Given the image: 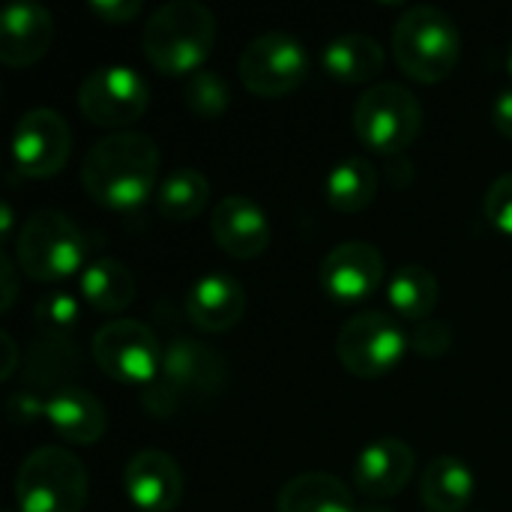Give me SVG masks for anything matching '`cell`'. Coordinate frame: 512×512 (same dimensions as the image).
Here are the masks:
<instances>
[{
    "mask_svg": "<svg viewBox=\"0 0 512 512\" xmlns=\"http://www.w3.org/2000/svg\"><path fill=\"white\" fill-rule=\"evenodd\" d=\"M159 147L144 132H111L81 162V186L105 210L132 213L159 189Z\"/></svg>",
    "mask_w": 512,
    "mask_h": 512,
    "instance_id": "6da1fadb",
    "label": "cell"
},
{
    "mask_svg": "<svg viewBox=\"0 0 512 512\" xmlns=\"http://www.w3.org/2000/svg\"><path fill=\"white\" fill-rule=\"evenodd\" d=\"M228 387V363L222 351L198 339H174L165 354L159 375L144 387L141 405L153 417H177L189 408H204Z\"/></svg>",
    "mask_w": 512,
    "mask_h": 512,
    "instance_id": "7a4b0ae2",
    "label": "cell"
},
{
    "mask_svg": "<svg viewBox=\"0 0 512 512\" xmlns=\"http://www.w3.org/2000/svg\"><path fill=\"white\" fill-rule=\"evenodd\" d=\"M216 45V15L198 0H171L159 6L144 30L141 51L162 75H195Z\"/></svg>",
    "mask_w": 512,
    "mask_h": 512,
    "instance_id": "3957f363",
    "label": "cell"
},
{
    "mask_svg": "<svg viewBox=\"0 0 512 512\" xmlns=\"http://www.w3.org/2000/svg\"><path fill=\"white\" fill-rule=\"evenodd\" d=\"M393 54L399 69L420 81H447L462 57V36L456 21L432 3H420L402 12L393 27Z\"/></svg>",
    "mask_w": 512,
    "mask_h": 512,
    "instance_id": "277c9868",
    "label": "cell"
},
{
    "mask_svg": "<svg viewBox=\"0 0 512 512\" xmlns=\"http://www.w3.org/2000/svg\"><path fill=\"white\" fill-rule=\"evenodd\" d=\"M81 228L60 210L30 213L15 234V264L36 282H63L84 267Z\"/></svg>",
    "mask_w": 512,
    "mask_h": 512,
    "instance_id": "5b68a950",
    "label": "cell"
},
{
    "mask_svg": "<svg viewBox=\"0 0 512 512\" xmlns=\"http://www.w3.org/2000/svg\"><path fill=\"white\" fill-rule=\"evenodd\" d=\"M87 495V468L63 447H39L18 465L15 507L21 512H81Z\"/></svg>",
    "mask_w": 512,
    "mask_h": 512,
    "instance_id": "8992f818",
    "label": "cell"
},
{
    "mask_svg": "<svg viewBox=\"0 0 512 512\" xmlns=\"http://www.w3.org/2000/svg\"><path fill=\"white\" fill-rule=\"evenodd\" d=\"M423 129V105L420 99L396 84L378 81L363 90L354 105V135L360 144L378 156L405 153Z\"/></svg>",
    "mask_w": 512,
    "mask_h": 512,
    "instance_id": "52a82bcc",
    "label": "cell"
},
{
    "mask_svg": "<svg viewBox=\"0 0 512 512\" xmlns=\"http://www.w3.org/2000/svg\"><path fill=\"white\" fill-rule=\"evenodd\" d=\"M411 342L402 324L387 312H360L336 336V357L345 372L363 381L384 378L408 354Z\"/></svg>",
    "mask_w": 512,
    "mask_h": 512,
    "instance_id": "ba28073f",
    "label": "cell"
},
{
    "mask_svg": "<svg viewBox=\"0 0 512 512\" xmlns=\"http://www.w3.org/2000/svg\"><path fill=\"white\" fill-rule=\"evenodd\" d=\"M237 72L243 87L261 99H282L294 93L309 75V51L306 45L282 30H270L255 36L237 60Z\"/></svg>",
    "mask_w": 512,
    "mask_h": 512,
    "instance_id": "9c48e42d",
    "label": "cell"
},
{
    "mask_svg": "<svg viewBox=\"0 0 512 512\" xmlns=\"http://www.w3.org/2000/svg\"><path fill=\"white\" fill-rule=\"evenodd\" d=\"M96 366L117 384L129 387H147L159 375L165 348L159 345L156 333L135 321V318H117L96 330L90 342Z\"/></svg>",
    "mask_w": 512,
    "mask_h": 512,
    "instance_id": "30bf717a",
    "label": "cell"
},
{
    "mask_svg": "<svg viewBox=\"0 0 512 512\" xmlns=\"http://www.w3.org/2000/svg\"><path fill=\"white\" fill-rule=\"evenodd\" d=\"M78 108L93 126L126 132L150 108V84L132 66H99L81 81Z\"/></svg>",
    "mask_w": 512,
    "mask_h": 512,
    "instance_id": "8fae6325",
    "label": "cell"
},
{
    "mask_svg": "<svg viewBox=\"0 0 512 512\" xmlns=\"http://www.w3.org/2000/svg\"><path fill=\"white\" fill-rule=\"evenodd\" d=\"M72 156V129L54 108H30L12 132V162L21 177L45 180L66 168Z\"/></svg>",
    "mask_w": 512,
    "mask_h": 512,
    "instance_id": "7c38bea8",
    "label": "cell"
},
{
    "mask_svg": "<svg viewBox=\"0 0 512 512\" xmlns=\"http://www.w3.org/2000/svg\"><path fill=\"white\" fill-rule=\"evenodd\" d=\"M384 255L366 240H348L330 249L321 261V288L336 303H360L384 282Z\"/></svg>",
    "mask_w": 512,
    "mask_h": 512,
    "instance_id": "4fadbf2b",
    "label": "cell"
},
{
    "mask_svg": "<svg viewBox=\"0 0 512 512\" xmlns=\"http://www.w3.org/2000/svg\"><path fill=\"white\" fill-rule=\"evenodd\" d=\"M123 489L141 512H174L183 501V471L162 450H138L123 468Z\"/></svg>",
    "mask_w": 512,
    "mask_h": 512,
    "instance_id": "5bb4252c",
    "label": "cell"
},
{
    "mask_svg": "<svg viewBox=\"0 0 512 512\" xmlns=\"http://www.w3.org/2000/svg\"><path fill=\"white\" fill-rule=\"evenodd\" d=\"M210 234L225 255L255 261L270 246V219L252 198L225 195L210 213Z\"/></svg>",
    "mask_w": 512,
    "mask_h": 512,
    "instance_id": "9a60e30c",
    "label": "cell"
},
{
    "mask_svg": "<svg viewBox=\"0 0 512 512\" xmlns=\"http://www.w3.org/2000/svg\"><path fill=\"white\" fill-rule=\"evenodd\" d=\"M54 42V15L33 0L9 3L0 12V63L24 69L39 63Z\"/></svg>",
    "mask_w": 512,
    "mask_h": 512,
    "instance_id": "2e32d148",
    "label": "cell"
},
{
    "mask_svg": "<svg viewBox=\"0 0 512 512\" xmlns=\"http://www.w3.org/2000/svg\"><path fill=\"white\" fill-rule=\"evenodd\" d=\"M417 456L399 438H378L360 450L354 462V486L369 501H390L396 498L414 477Z\"/></svg>",
    "mask_w": 512,
    "mask_h": 512,
    "instance_id": "e0dca14e",
    "label": "cell"
},
{
    "mask_svg": "<svg viewBox=\"0 0 512 512\" xmlns=\"http://www.w3.org/2000/svg\"><path fill=\"white\" fill-rule=\"evenodd\" d=\"M186 315L201 333H228L246 315V291L243 282L228 273L201 276L186 294Z\"/></svg>",
    "mask_w": 512,
    "mask_h": 512,
    "instance_id": "ac0fdd59",
    "label": "cell"
},
{
    "mask_svg": "<svg viewBox=\"0 0 512 512\" xmlns=\"http://www.w3.org/2000/svg\"><path fill=\"white\" fill-rule=\"evenodd\" d=\"M45 420L57 438L75 447H90L102 441L108 429L105 405L78 384H66L45 396Z\"/></svg>",
    "mask_w": 512,
    "mask_h": 512,
    "instance_id": "d6986e66",
    "label": "cell"
},
{
    "mask_svg": "<svg viewBox=\"0 0 512 512\" xmlns=\"http://www.w3.org/2000/svg\"><path fill=\"white\" fill-rule=\"evenodd\" d=\"M384 48L369 33H342L321 51V66L342 84H372L384 72Z\"/></svg>",
    "mask_w": 512,
    "mask_h": 512,
    "instance_id": "ffe728a7",
    "label": "cell"
},
{
    "mask_svg": "<svg viewBox=\"0 0 512 512\" xmlns=\"http://www.w3.org/2000/svg\"><path fill=\"white\" fill-rule=\"evenodd\" d=\"M354 492L333 474H297L279 489L276 512H357Z\"/></svg>",
    "mask_w": 512,
    "mask_h": 512,
    "instance_id": "44dd1931",
    "label": "cell"
},
{
    "mask_svg": "<svg viewBox=\"0 0 512 512\" xmlns=\"http://www.w3.org/2000/svg\"><path fill=\"white\" fill-rule=\"evenodd\" d=\"M477 495L474 471L459 456H438L420 480V498L429 512H465Z\"/></svg>",
    "mask_w": 512,
    "mask_h": 512,
    "instance_id": "7402d4cb",
    "label": "cell"
},
{
    "mask_svg": "<svg viewBox=\"0 0 512 512\" xmlns=\"http://www.w3.org/2000/svg\"><path fill=\"white\" fill-rule=\"evenodd\" d=\"M81 297L102 315H120L135 300V276L123 261L96 258L81 270Z\"/></svg>",
    "mask_w": 512,
    "mask_h": 512,
    "instance_id": "603a6c76",
    "label": "cell"
},
{
    "mask_svg": "<svg viewBox=\"0 0 512 512\" xmlns=\"http://www.w3.org/2000/svg\"><path fill=\"white\" fill-rule=\"evenodd\" d=\"M441 288H438V276L423 267V264H402L390 282H387V300L390 309L405 318V321H429L435 306H438Z\"/></svg>",
    "mask_w": 512,
    "mask_h": 512,
    "instance_id": "cb8c5ba5",
    "label": "cell"
},
{
    "mask_svg": "<svg viewBox=\"0 0 512 512\" xmlns=\"http://www.w3.org/2000/svg\"><path fill=\"white\" fill-rule=\"evenodd\" d=\"M378 168L366 156H348L327 174V201L339 213H363L378 195Z\"/></svg>",
    "mask_w": 512,
    "mask_h": 512,
    "instance_id": "d4e9b609",
    "label": "cell"
},
{
    "mask_svg": "<svg viewBox=\"0 0 512 512\" xmlns=\"http://www.w3.org/2000/svg\"><path fill=\"white\" fill-rule=\"evenodd\" d=\"M210 204V180L195 168H174L156 189V210L162 219L189 222Z\"/></svg>",
    "mask_w": 512,
    "mask_h": 512,
    "instance_id": "484cf974",
    "label": "cell"
},
{
    "mask_svg": "<svg viewBox=\"0 0 512 512\" xmlns=\"http://www.w3.org/2000/svg\"><path fill=\"white\" fill-rule=\"evenodd\" d=\"M183 102L198 120H219L231 105V87L219 72L198 69L183 84Z\"/></svg>",
    "mask_w": 512,
    "mask_h": 512,
    "instance_id": "4316f807",
    "label": "cell"
},
{
    "mask_svg": "<svg viewBox=\"0 0 512 512\" xmlns=\"http://www.w3.org/2000/svg\"><path fill=\"white\" fill-rule=\"evenodd\" d=\"M39 336H54V339H69V333L78 327L81 321V303L72 291L54 288L48 294L39 297L36 309H33Z\"/></svg>",
    "mask_w": 512,
    "mask_h": 512,
    "instance_id": "83f0119b",
    "label": "cell"
},
{
    "mask_svg": "<svg viewBox=\"0 0 512 512\" xmlns=\"http://www.w3.org/2000/svg\"><path fill=\"white\" fill-rule=\"evenodd\" d=\"M408 342H411V351L417 357H423V360H441L453 348V330H450V324H444L438 318H429V321H420L408 333Z\"/></svg>",
    "mask_w": 512,
    "mask_h": 512,
    "instance_id": "f1b7e54d",
    "label": "cell"
},
{
    "mask_svg": "<svg viewBox=\"0 0 512 512\" xmlns=\"http://www.w3.org/2000/svg\"><path fill=\"white\" fill-rule=\"evenodd\" d=\"M483 213L489 225L501 234L512 237V174H501L489 189L483 201Z\"/></svg>",
    "mask_w": 512,
    "mask_h": 512,
    "instance_id": "f546056e",
    "label": "cell"
},
{
    "mask_svg": "<svg viewBox=\"0 0 512 512\" xmlns=\"http://www.w3.org/2000/svg\"><path fill=\"white\" fill-rule=\"evenodd\" d=\"M6 417L9 423L15 426H27L39 417H45V399H39L36 393L30 390H15L9 399H6Z\"/></svg>",
    "mask_w": 512,
    "mask_h": 512,
    "instance_id": "4dcf8cb0",
    "label": "cell"
},
{
    "mask_svg": "<svg viewBox=\"0 0 512 512\" xmlns=\"http://www.w3.org/2000/svg\"><path fill=\"white\" fill-rule=\"evenodd\" d=\"M87 9L105 24H129L141 15L138 0H90Z\"/></svg>",
    "mask_w": 512,
    "mask_h": 512,
    "instance_id": "1f68e13d",
    "label": "cell"
},
{
    "mask_svg": "<svg viewBox=\"0 0 512 512\" xmlns=\"http://www.w3.org/2000/svg\"><path fill=\"white\" fill-rule=\"evenodd\" d=\"M0 273H3V300H0V309L9 312L15 306V297H18V264L6 252L0 255Z\"/></svg>",
    "mask_w": 512,
    "mask_h": 512,
    "instance_id": "d6a6232c",
    "label": "cell"
},
{
    "mask_svg": "<svg viewBox=\"0 0 512 512\" xmlns=\"http://www.w3.org/2000/svg\"><path fill=\"white\" fill-rule=\"evenodd\" d=\"M492 123H495V129H498L504 138H510L512 141V87L501 90V93L495 96V102H492Z\"/></svg>",
    "mask_w": 512,
    "mask_h": 512,
    "instance_id": "836d02e7",
    "label": "cell"
},
{
    "mask_svg": "<svg viewBox=\"0 0 512 512\" xmlns=\"http://www.w3.org/2000/svg\"><path fill=\"white\" fill-rule=\"evenodd\" d=\"M0 345H3V351H6L3 366H0V378L9 381V378L15 375V369H18V348H15V342H12L9 333H0Z\"/></svg>",
    "mask_w": 512,
    "mask_h": 512,
    "instance_id": "e575fe53",
    "label": "cell"
},
{
    "mask_svg": "<svg viewBox=\"0 0 512 512\" xmlns=\"http://www.w3.org/2000/svg\"><path fill=\"white\" fill-rule=\"evenodd\" d=\"M12 228H15V213H12V204L6 201L0 207V234H3V243L12 240Z\"/></svg>",
    "mask_w": 512,
    "mask_h": 512,
    "instance_id": "d590c367",
    "label": "cell"
},
{
    "mask_svg": "<svg viewBox=\"0 0 512 512\" xmlns=\"http://www.w3.org/2000/svg\"><path fill=\"white\" fill-rule=\"evenodd\" d=\"M357 512H396L393 507H387V504H369V507H360Z\"/></svg>",
    "mask_w": 512,
    "mask_h": 512,
    "instance_id": "8d00e7d4",
    "label": "cell"
},
{
    "mask_svg": "<svg viewBox=\"0 0 512 512\" xmlns=\"http://www.w3.org/2000/svg\"><path fill=\"white\" fill-rule=\"evenodd\" d=\"M507 66H510V72H512V42H510V48H507Z\"/></svg>",
    "mask_w": 512,
    "mask_h": 512,
    "instance_id": "74e56055",
    "label": "cell"
},
{
    "mask_svg": "<svg viewBox=\"0 0 512 512\" xmlns=\"http://www.w3.org/2000/svg\"><path fill=\"white\" fill-rule=\"evenodd\" d=\"M6 512H21L18 507H6Z\"/></svg>",
    "mask_w": 512,
    "mask_h": 512,
    "instance_id": "f35d334b",
    "label": "cell"
}]
</instances>
